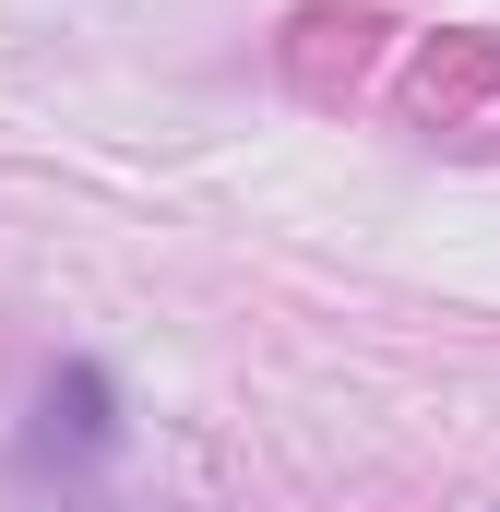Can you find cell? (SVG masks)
<instances>
[{"label":"cell","instance_id":"cell-1","mask_svg":"<svg viewBox=\"0 0 500 512\" xmlns=\"http://www.w3.org/2000/svg\"><path fill=\"white\" fill-rule=\"evenodd\" d=\"M48 441H72V453H108V441H120V417H108V370L72 358V370L48 382Z\"/></svg>","mask_w":500,"mask_h":512},{"label":"cell","instance_id":"cell-2","mask_svg":"<svg viewBox=\"0 0 500 512\" xmlns=\"http://www.w3.org/2000/svg\"><path fill=\"white\" fill-rule=\"evenodd\" d=\"M84 512H108V501H84Z\"/></svg>","mask_w":500,"mask_h":512}]
</instances>
